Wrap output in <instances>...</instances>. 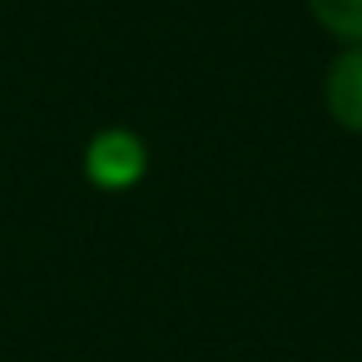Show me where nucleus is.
Returning a JSON list of instances; mask_svg holds the SVG:
<instances>
[{"instance_id":"1","label":"nucleus","mask_w":362,"mask_h":362,"mask_svg":"<svg viewBox=\"0 0 362 362\" xmlns=\"http://www.w3.org/2000/svg\"><path fill=\"white\" fill-rule=\"evenodd\" d=\"M322 105L327 119L347 134H362V45H342L337 60L322 75Z\"/></svg>"},{"instance_id":"2","label":"nucleus","mask_w":362,"mask_h":362,"mask_svg":"<svg viewBox=\"0 0 362 362\" xmlns=\"http://www.w3.org/2000/svg\"><path fill=\"white\" fill-rule=\"evenodd\" d=\"M85 169L100 189H129L139 174H144V144L124 129H105L90 154H85Z\"/></svg>"},{"instance_id":"3","label":"nucleus","mask_w":362,"mask_h":362,"mask_svg":"<svg viewBox=\"0 0 362 362\" xmlns=\"http://www.w3.org/2000/svg\"><path fill=\"white\" fill-rule=\"evenodd\" d=\"M308 11L332 40L362 45V0H308Z\"/></svg>"}]
</instances>
